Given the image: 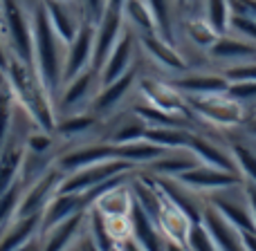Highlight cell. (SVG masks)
I'll use <instances>...</instances> for the list:
<instances>
[{"mask_svg":"<svg viewBox=\"0 0 256 251\" xmlns=\"http://www.w3.org/2000/svg\"><path fill=\"white\" fill-rule=\"evenodd\" d=\"M248 132H250L252 137H256V121H252V124L248 126Z\"/></svg>","mask_w":256,"mask_h":251,"instance_id":"6f0895ef","label":"cell"},{"mask_svg":"<svg viewBox=\"0 0 256 251\" xmlns=\"http://www.w3.org/2000/svg\"><path fill=\"white\" fill-rule=\"evenodd\" d=\"M9 52H7V45H4V40L0 38V70L7 72V65H9Z\"/></svg>","mask_w":256,"mask_h":251,"instance_id":"681fc988","label":"cell"},{"mask_svg":"<svg viewBox=\"0 0 256 251\" xmlns=\"http://www.w3.org/2000/svg\"><path fill=\"white\" fill-rule=\"evenodd\" d=\"M173 180H178L184 189H189L191 193H216V191L238 189V186L243 184V177H240L238 173L220 171V168L204 166V164H198L196 168L173 177Z\"/></svg>","mask_w":256,"mask_h":251,"instance_id":"52a82bcc","label":"cell"},{"mask_svg":"<svg viewBox=\"0 0 256 251\" xmlns=\"http://www.w3.org/2000/svg\"><path fill=\"white\" fill-rule=\"evenodd\" d=\"M184 97H207V94H222L230 88L225 74H186L171 81Z\"/></svg>","mask_w":256,"mask_h":251,"instance_id":"d4e9b609","label":"cell"},{"mask_svg":"<svg viewBox=\"0 0 256 251\" xmlns=\"http://www.w3.org/2000/svg\"><path fill=\"white\" fill-rule=\"evenodd\" d=\"M146 4L153 13L155 31L164 40L173 43L176 40V34H173V0H146Z\"/></svg>","mask_w":256,"mask_h":251,"instance_id":"1f68e13d","label":"cell"},{"mask_svg":"<svg viewBox=\"0 0 256 251\" xmlns=\"http://www.w3.org/2000/svg\"><path fill=\"white\" fill-rule=\"evenodd\" d=\"M106 229L115 243H124L130 238V218H106Z\"/></svg>","mask_w":256,"mask_h":251,"instance_id":"f6af8a7d","label":"cell"},{"mask_svg":"<svg viewBox=\"0 0 256 251\" xmlns=\"http://www.w3.org/2000/svg\"><path fill=\"white\" fill-rule=\"evenodd\" d=\"M106 7H108V0H81V9H84L86 20L92 22V25H97L104 18Z\"/></svg>","mask_w":256,"mask_h":251,"instance_id":"bcb514c9","label":"cell"},{"mask_svg":"<svg viewBox=\"0 0 256 251\" xmlns=\"http://www.w3.org/2000/svg\"><path fill=\"white\" fill-rule=\"evenodd\" d=\"M198 157H196L191 150L180 148V150H168L162 157H158L155 162L148 164V173L160 177H178L182 173L191 171V168L198 166Z\"/></svg>","mask_w":256,"mask_h":251,"instance_id":"484cf974","label":"cell"},{"mask_svg":"<svg viewBox=\"0 0 256 251\" xmlns=\"http://www.w3.org/2000/svg\"><path fill=\"white\" fill-rule=\"evenodd\" d=\"M230 34L240 36V38L250 40V43H256V18L245 16V13H232Z\"/></svg>","mask_w":256,"mask_h":251,"instance_id":"60d3db41","label":"cell"},{"mask_svg":"<svg viewBox=\"0 0 256 251\" xmlns=\"http://www.w3.org/2000/svg\"><path fill=\"white\" fill-rule=\"evenodd\" d=\"M43 234V216L16 218L0 229V251H16Z\"/></svg>","mask_w":256,"mask_h":251,"instance_id":"e0dca14e","label":"cell"},{"mask_svg":"<svg viewBox=\"0 0 256 251\" xmlns=\"http://www.w3.org/2000/svg\"><path fill=\"white\" fill-rule=\"evenodd\" d=\"M66 173L58 166H52L45 175H40L36 182L22 189V198L18 202L16 218H27V216H43L45 207L52 202V198L58 193L61 182Z\"/></svg>","mask_w":256,"mask_h":251,"instance_id":"8992f818","label":"cell"},{"mask_svg":"<svg viewBox=\"0 0 256 251\" xmlns=\"http://www.w3.org/2000/svg\"><path fill=\"white\" fill-rule=\"evenodd\" d=\"M94 115H72L70 119H63V121H56V130L54 132H58L61 137H79V135H84V132H88L90 128L94 126Z\"/></svg>","mask_w":256,"mask_h":251,"instance_id":"ab89813d","label":"cell"},{"mask_svg":"<svg viewBox=\"0 0 256 251\" xmlns=\"http://www.w3.org/2000/svg\"><path fill=\"white\" fill-rule=\"evenodd\" d=\"M54 148V141H52V132H45V130H36L30 132L25 139V150L27 153H36V155H48L52 153Z\"/></svg>","mask_w":256,"mask_h":251,"instance_id":"b9f144b4","label":"cell"},{"mask_svg":"<svg viewBox=\"0 0 256 251\" xmlns=\"http://www.w3.org/2000/svg\"><path fill=\"white\" fill-rule=\"evenodd\" d=\"M140 92L146 99V103H150L158 110H164L168 115L176 117H184L189 115V106H186V99L180 90L173 83H164L158 79H142L140 81Z\"/></svg>","mask_w":256,"mask_h":251,"instance_id":"4fadbf2b","label":"cell"},{"mask_svg":"<svg viewBox=\"0 0 256 251\" xmlns=\"http://www.w3.org/2000/svg\"><path fill=\"white\" fill-rule=\"evenodd\" d=\"M22 189H25V186H22L20 182H16V184L9 186V189L0 195V229H2L4 225H9L12 220H16V209L22 198Z\"/></svg>","mask_w":256,"mask_h":251,"instance_id":"74e56055","label":"cell"},{"mask_svg":"<svg viewBox=\"0 0 256 251\" xmlns=\"http://www.w3.org/2000/svg\"><path fill=\"white\" fill-rule=\"evenodd\" d=\"M202 222L209 229V234H212L218 251H245L243 240H240V231L236 227H232L209 202L202 207Z\"/></svg>","mask_w":256,"mask_h":251,"instance_id":"d6986e66","label":"cell"},{"mask_svg":"<svg viewBox=\"0 0 256 251\" xmlns=\"http://www.w3.org/2000/svg\"><path fill=\"white\" fill-rule=\"evenodd\" d=\"M135 83H137V70L130 67V70H128L124 76H120L117 81H112V83H108V85H102L99 92L94 94V99H92V112L94 115H106V112H110L112 108L120 106V101L130 92Z\"/></svg>","mask_w":256,"mask_h":251,"instance_id":"7402d4cb","label":"cell"},{"mask_svg":"<svg viewBox=\"0 0 256 251\" xmlns=\"http://www.w3.org/2000/svg\"><path fill=\"white\" fill-rule=\"evenodd\" d=\"M7 45L12 56L34 67V34H32V16L25 11L20 0H0Z\"/></svg>","mask_w":256,"mask_h":251,"instance_id":"3957f363","label":"cell"},{"mask_svg":"<svg viewBox=\"0 0 256 251\" xmlns=\"http://www.w3.org/2000/svg\"><path fill=\"white\" fill-rule=\"evenodd\" d=\"M76 247H79V251H99L97 247H94V243H92V240L88 238V234H86L84 238L79 240V245H76Z\"/></svg>","mask_w":256,"mask_h":251,"instance_id":"f5cc1de1","label":"cell"},{"mask_svg":"<svg viewBox=\"0 0 256 251\" xmlns=\"http://www.w3.org/2000/svg\"><path fill=\"white\" fill-rule=\"evenodd\" d=\"M146 130H148V124H146L142 117L135 115V119H130V121H126V124L117 126L115 132H112V135L108 137L106 141H110V144H117V146H122V144H132V141L144 139V137H146Z\"/></svg>","mask_w":256,"mask_h":251,"instance_id":"d590c367","label":"cell"},{"mask_svg":"<svg viewBox=\"0 0 256 251\" xmlns=\"http://www.w3.org/2000/svg\"><path fill=\"white\" fill-rule=\"evenodd\" d=\"M158 227L162 229L164 238L186 245V236H189L191 220H189V216H186L182 209H178L176 204L168 202L166 198H164V207H162V211H160Z\"/></svg>","mask_w":256,"mask_h":251,"instance_id":"4316f807","label":"cell"},{"mask_svg":"<svg viewBox=\"0 0 256 251\" xmlns=\"http://www.w3.org/2000/svg\"><path fill=\"white\" fill-rule=\"evenodd\" d=\"M222 74L227 76L230 83H234V81H256V58L254 61H245V63L230 65Z\"/></svg>","mask_w":256,"mask_h":251,"instance_id":"ee69618b","label":"cell"},{"mask_svg":"<svg viewBox=\"0 0 256 251\" xmlns=\"http://www.w3.org/2000/svg\"><path fill=\"white\" fill-rule=\"evenodd\" d=\"M227 193H230V189L216 191V193H212V198L207 202L238 231H256V220L248 207V200L243 198V202L240 200H232Z\"/></svg>","mask_w":256,"mask_h":251,"instance_id":"2e32d148","label":"cell"},{"mask_svg":"<svg viewBox=\"0 0 256 251\" xmlns=\"http://www.w3.org/2000/svg\"><path fill=\"white\" fill-rule=\"evenodd\" d=\"M209 58L214 61H222V63H245V61H254L256 58V43H250V40L240 38V36L234 34H220L216 38V43L207 49Z\"/></svg>","mask_w":256,"mask_h":251,"instance_id":"ac0fdd59","label":"cell"},{"mask_svg":"<svg viewBox=\"0 0 256 251\" xmlns=\"http://www.w3.org/2000/svg\"><path fill=\"white\" fill-rule=\"evenodd\" d=\"M135 43L137 36L130 27L126 25V29L122 31L117 45L112 47L110 56L106 58L104 67L99 70V85H108L112 81H117L120 76H124L128 70L132 67V54H135Z\"/></svg>","mask_w":256,"mask_h":251,"instance_id":"5bb4252c","label":"cell"},{"mask_svg":"<svg viewBox=\"0 0 256 251\" xmlns=\"http://www.w3.org/2000/svg\"><path fill=\"white\" fill-rule=\"evenodd\" d=\"M164 153H168V150L162 148V146H158V144H153V141H148V139H140V141H132V144L120 146V157L132 162L135 166H142V164L148 166L150 162L162 157Z\"/></svg>","mask_w":256,"mask_h":251,"instance_id":"f546056e","label":"cell"},{"mask_svg":"<svg viewBox=\"0 0 256 251\" xmlns=\"http://www.w3.org/2000/svg\"><path fill=\"white\" fill-rule=\"evenodd\" d=\"M230 153L234 157L236 166H238V173L243 177V182H250V184H256V153L252 148L243 144H232Z\"/></svg>","mask_w":256,"mask_h":251,"instance_id":"8d00e7d4","label":"cell"},{"mask_svg":"<svg viewBox=\"0 0 256 251\" xmlns=\"http://www.w3.org/2000/svg\"><path fill=\"white\" fill-rule=\"evenodd\" d=\"M189 137L191 132L180 126H148L144 139L153 141V144L162 146L166 150H180V148H186Z\"/></svg>","mask_w":256,"mask_h":251,"instance_id":"f1b7e54d","label":"cell"},{"mask_svg":"<svg viewBox=\"0 0 256 251\" xmlns=\"http://www.w3.org/2000/svg\"><path fill=\"white\" fill-rule=\"evenodd\" d=\"M43 7L58 38L66 45H70L86 20L81 2H74V0H43Z\"/></svg>","mask_w":256,"mask_h":251,"instance_id":"30bf717a","label":"cell"},{"mask_svg":"<svg viewBox=\"0 0 256 251\" xmlns=\"http://www.w3.org/2000/svg\"><path fill=\"white\" fill-rule=\"evenodd\" d=\"M191 2H194V0H173V4H176L178 9H184V7H189Z\"/></svg>","mask_w":256,"mask_h":251,"instance_id":"9f6ffc18","label":"cell"},{"mask_svg":"<svg viewBox=\"0 0 256 251\" xmlns=\"http://www.w3.org/2000/svg\"><path fill=\"white\" fill-rule=\"evenodd\" d=\"M132 207H135V198H132V191H130V182L106 191V193H102L90 204V209L102 213L104 218H128Z\"/></svg>","mask_w":256,"mask_h":251,"instance_id":"603a6c76","label":"cell"},{"mask_svg":"<svg viewBox=\"0 0 256 251\" xmlns=\"http://www.w3.org/2000/svg\"><path fill=\"white\" fill-rule=\"evenodd\" d=\"M86 225H88V209L76 211L74 216L52 225L40 234L43 251H70L79 245V240L86 236Z\"/></svg>","mask_w":256,"mask_h":251,"instance_id":"9c48e42d","label":"cell"},{"mask_svg":"<svg viewBox=\"0 0 256 251\" xmlns=\"http://www.w3.org/2000/svg\"><path fill=\"white\" fill-rule=\"evenodd\" d=\"M128 171H137V166L128 159H108V162L102 164H92L88 168H81L76 173H70V175L63 177L61 189L58 193H88L90 189L99 186L102 182L110 180V177L120 175V173H128Z\"/></svg>","mask_w":256,"mask_h":251,"instance_id":"5b68a950","label":"cell"},{"mask_svg":"<svg viewBox=\"0 0 256 251\" xmlns=\"http://www.w3.org/2000/svg\"><path fill=\"white\" fill-rule=\"evenodd\" d=\"M245 200H248V207H250V211H252V216L256 220V184L245 182Z\"/></svg>","mask_w":256,"mask_h":251,"instance_id":"7dc6e473","label":"cell"},{"mask_svg":"<svg viewBox=\"0 0 256 251\" xmlns=\"http://www.w3.org/2000/svg\"><path fill=\"white\" fill-rule=\"evenodd\" d=\"M94 52V25L84 20L76 38L66 47V65H63V85L79 76L84 70L92 67Z\"/></svg>","mask_w":256,"mask_h":251,"instance_id":"7c38bea8","label":"cell"},{"mask_svg":"<svg viewBox=\"0 0 256 251\" xmlns=\"http://www.w3.org/2000/svg\"><path fill=\"white\" fill-rule=\"evenodd\" d=\"M202 18L216 29V34H227L232 20L230 0H202Z\"/></svg>","mask_w":256,"mask_h":251,"instance_id":"d6a6232c","label":"cell"},{"mask_svg":"<svg viewBox=\"0 0 256 251\" xmlns=\"http://www.w3.org/2000/svg\"><path fill=\"white\" fill-rule=\"evenodd\" d=\"M108 159H122L120 157V146L110 144V141H102V144H88V146H79L72 148L68 153L58 155L56 157V166L61 168L66 175L76 173L81 168H88L92 164H102Z\"/></svg>","mask_w":256,"mask_h":251,"instance_id":"8fae6325","label":"cell"},{"mask_svg":"<svg viewBox=\"0 0 256 251\" xmlns=\"http://www.w3.org/2000/svg\"><path fill=\"white\" fill-rule=\"evenodd\" d=\"M184 34L191 43L198 45V47H202V49H209L214 43H216L218 36H220V34H216V29H214L202 16L189 18V20L184 22Z\"/></svg>","mask_w":256,"mask_h":251,"instance_id":"836d02e7","label":"cell"},{"mask_svg":"<svg viewBox=\"0 0 256 251\" xmlns=\"http://www.w3.org/2000/svg\"><path fill=\"white\" fill-rule=\"evenodd\" d=\"M16 251H43V243H40V236L34 240H30V243H25L22 247H18Z\"/></svg>","mask_w":256,"mask_h":251,"instance_id":"f907efd6","label":"cell"},{"mask_svg":"<svg viewBox=\"0 0 256 251\" xmlns=\"http://www.w3.org/2000/svg\"><path fill=\"white\" fill-rule=\"evenodd\" d=\"M186 106L194 115H198L202 121L218 128H238L245 124V106L222 94H207V97H184Z\"/></svg>","mask_w":256,"mask_h":251,"instance_id":"277c9868","label":"cell"},{"mask_svg":"<svg viewBox=\"0 0 256 251\" xmlns=\"http://www.w3.org/2000/svg\"><path fill=\"white\" fill-rule=\"evenodd\" d=\"M186 150H191V153L198 157V162L204 164V166H214V168H220V171L238 173V166H236V162H234L230 150H222L220 146H216L214 141H209L207 137H202V135L191 132Z\"/></svg>","mask_w":256,"mask_h":251,"instance_id":"44dd1931","label":"cell"},{"mask_svg":"<svg viewBox=\"0 0 256 251\" xmlns=\"http://www.w3.org/2000/svg\"><path fill=\"white\" fill-rule=\"evenodd\" d=\"M0 20H2V13H0Z\"/></svg>","mask_w":256,"mask_h":251,"instance_id":"91938a15","label":"cell"},{"mask_svg":"<svg viewBox=\"0 0 256 251\" xmlns=\"http://www.w3.org/2000/svg\"><path fill=\"white\" fill-rule=\"evenodd\" d=\"M84 209L88 207H86V200L81 193H56L43 211V231L56 222L66 220V218L74 216L76 211H84Z\"/></svg>","mask_w":256,"mask_h":251,"instance_id":"83f0119b","label":"cell"},{"mask_svg":"<svg viewBox=\"0 0 256 251\" xmlns=\"http://www.w3.org/2000/svg\"><path fill=\"white\" fill-rule=\"evenodd\" d=\"M94 83H99V74L92 70V67H88V70H84L79 76H74L72 81H68V83L63 85L58 99H56V110L76 108L84 101H88L90 94H97V92H92Z\"/></svg>","mask_w":256,"mask_h":251,"instance_id":"cb8c5ba5","label":"cell"},{"mask_svg":"<svg viewBox=\"0 0 256 251\" xmlns=\"http://www.w3.org/2000/svg\"><path fill=\"white\" fill-rule=\"evenodd\" d=\"M16 97L9 90L7 81L0 85V148L7 144L9 132H12V121H14V110H16Z\"/></svg>","mask_w":256,"mask_h":251,"instance_id":"e575fe53","label":"cell"},{"mask_svg":"<svg viewBox=\"0 0 256 251\" xmlns=\"http://www.w3.org/2000/svg\"><path fill=\"white\" fill-rule=\"evenodd\" d=\"M164 251H189L184 243H176V240H164Z\"/></svg>","mask_w":256,"mask_h":251,"instance_id":"816d5d0a","label":"cell"},{"mask_svg":"<svg viewBox=\"0 0 256 251\" xmlns=\"http://www.w3.org/2000/svg\"><path fill=\"white\" fill-rule=\"evenodd\" d=\"M186 249L189 251H218L216 243H214L209 229L204 227L202 220L191 222L189 236H186Z\"/></svg>","mask_w":256,"mask_h":251,"instance_id":"f35d334b","label":"cell"},{"mask_svg":"<svg viewBox=\"0 0 256 251\" xmlns=\"http://www.w3.org/2000/svg\"><path fill=\"white\" fill-rule=\"evenodd\" d=\"M110 251H124V247H122V245H115V247H112Z\"/></svg>","mask_w":256,"mask_h":251,"instance_id":"680465c9","label":"cell"},{"mask_svg":"<svg viewBox=\"0 0 256 251\" xmlns=\"http://www.w3.org/2000/svg\"><path fill=\"white\" fill-rule=\"evenodd\" d=\"M126 29L124 11L122 9H106L104 18L94 25V52H92V70L99 74V70L104 67L106 58L110 56L112 47L117 45L122 31Z\"/></svg>","mask_w":256,"mask_h":251,"instance_id":"ba28073f","label":"cell"},{"mask_svg":"<svg viewBox=\"0 0 256 251\" xmlns=\"http://www.w3.org/2000/svg\"><path fill=\"white\" fill-rule=\"evenodd\" d=\"M240 240L245 251H256V231H240Z\"/></svg>","mask_w":256,"mask_h":251,"instance_id":"c3c4849f","label":"cell"},{"mask_svg":"<svg viewBox=\"0 0 256 251\" xmlns=\"http://www.w3.org/2000/svg\"><path fill=\"white\" fill-rule=\"evenodd\" d=\"M4 79H7L9 90L16 97L18 108H22L40 130L45 132L56 130V117H54V106L56 103L48 94V90L43 88L34 67L18 61L16 56H12L7 72H4Z\"/></svg>","mask_w":256,"mask_h":251,"instance_id":"7a4b0ae2","label":"cell"},{"mask_svg":"<svg viewBox=\"0 0 256 251\" xmlns=\"http://www.w3.org/2000/svg\"><path fill=\"white\" fill-rule=\"evenodd\" d=\"M124 20L137 34L155 31V20L146 0H126L124 2Z\"/></svg>","mask_w":256,"mask_h":251,"instance_id":"4dcf8cb0","label":"cell"},{"mask_svg":"<svg viewBox=\"0 0 256 251\" xmlns=\"http://www.w3.org/2000/svg\"><path fill=\"white\" fill-rule=\"evenodd\" d=\"M32 34H34V70L43 88L56 101L63 90V65H66V47L58 38L45 13L43 2L32 11Z\"/></svg>","mask_w":256,"mask_h":251,"instance_id":"6da1fadb","label":"cell"},{"mask_svg":"<svg viewBox=\"0 0 256 251\" xmlns=\"http://www.w3.org/2000/svg\"><path fill=\"white\" fill-rule=\"evenodd\" d=\"M137 40H140L142 49H144V52L148 54V56L153 58L160 67H164V70H168V72H176V74H184L186 72V67L189 65H186L184 56L173 47V43L164 40L158 31L137 34Z\"/></svg>","mask_w":256,"mask_h":251,"instance_id":"9a60e30c","label":"cell"},{"mask_svg":"<svg viewBox=\"0 0 256 251\" xmlns=\"http://www.w3.org/2000/svg\"><path fill=\"white\" fill-rule=\"evenodd\" d=\"M124 2H126V0H108V7H110V9H122V11H124Z\"/></svg>","mask_w":256,"mask_h":251,"instance_id":"11a10c76","label":"cell"},{"mask_svg":"<svg viewBox=\"0 0 256 251\" xmlns=\"http://www.w3.org/2000/svg\"><path fill=\"white\" fill-rule=\"evenodd\" d=\"M122 247H124V251H144V249H142L132 238H126L124 243H122Z\"/></svg>","mask_w":256,"mask_h":251,"instance_id":"db71d44e","label":"cell"},{"mask_svg":"<svg viewBox=\"0 0 256 251\" xmlns=\"http://www.w3.org/2000/svg\"><path fill=\"white\" fill-rule=\"evenodd\" d=\"M74 2H81V0H74Z\"/></svg>","mask_w":256,"mask_h":251,"instance_id":"94428289","label":"cell"},{"mask_svg":"<svg viewBox=\"0 0 256 251\" xmlns=\"http://www.w3.org/2000/svg\"><path fill=\"white\" fill-rule=\"evenodd\" d=\"M227 94H230L234 101L243 103H256V81H234L227 88Z\"/></svg>","mask_w":256,"mask_h":251,"instance_id":"7bdbcfd3","label":"cell"},{"mask_svg":"<svg viewBox=\"0 0 256 251\" xmlns=\"http://www.w3.org/2000/svg\"><path fill=\"white\" fill-rule=\"evenodd\" d=\"M130 238L144 251H164V234L158 222L148 216L142 207H132L130 211Z\"/></svg>","mask_w":256,"mask_h":251,"instance_id":"ffe728a7","label":"cell"}]
</instances>
